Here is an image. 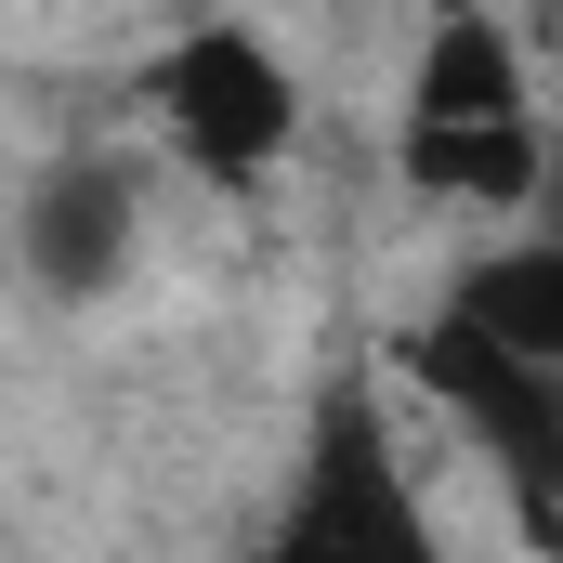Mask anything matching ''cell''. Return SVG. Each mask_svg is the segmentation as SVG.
<instances>
[{
    "mask_svg": "<svg viewBox=\"0 0 563 563\" xmlns=\"http://www.w3.org/2000/svg\"><path fill=\"white\" fill-rule=\"evenodd\" d=\"M394 170L432 210H538L551 132H538V79L525 40L498 13H432L407 53V106H394Z\"/></svg>",
    "mask_w": 563,
    "mask_h": 563,
    "instance_id": "1",
    "label": "cell"
},
{
    "mask_svg": "<svg viewBox=\"0 0 563 563\" xmlns=\"http://www.w3.org/2000/svg\"><path fill=\"white\" fill-rule=\"evenodd\" d=\"M250 563H445L432 498H420V472H407V445H394V420H380L367 380L314 394L301 459H288L276 525H263Z\"/></svg>",
    "mask_w": 563,
    "mask_h": 563,
    "instance_id": "2",
    "label": "cell"
},
{
    "mask_svg": "<svg viewBox=\"0 0 563 563\" xmlns=\"http://www.w3.org/2000/svg\"><path fill=\"white\" fill-rule=\"evenodd\" d=\"M144 119H157V144H170L197 184L250 197V184H276L288 144H301V79H288V53L263 40V26L210 13V26H170V40H157Z\"/></svg>",
    "mask_w": 563,
    "mask_h": 563,
    "instance_id": "3",
    "label": "cell"
},
{
    "mask_svg": "<svg viewBox=\"0 0 563 563\" xmlns=\"http://www.w3.org/2000/svg\"><path fill=\"white\" fill-rule=\"evenodd\" d=\"M407 380H420L445 420L472 432L485 459H498V485H511V525L551 551L563 538V380L551 367H511V354H485V341H459L445 314L407 328Z\"/></svg>",
    "mask_w": 563,
    "mask_h": 563,
    "instance_id": "4",
    "label": "cell"
},
{
    "mask_svg": "<svg viewBox=\"0 0 563 563\" xmlns=\"http://www.w3.org/2000/svg\"><path fill=\"white\" fill-rule=\"evenodd\" d=\"M132 250H144V157H119V144L53 157L26 197V276L53 301H106L132 276Z\"/></svg>",
    "mask_w": 563,
    "mask_h": 563,
    "instance_id": "5",
    "label": "cell"
},
{
    "mask_svg": "<svg viewBox=\"0 0 563 563\" xmlns=\"http://www.w3.org/2000/svg\"><path fill=\"white\" fill-rule=\"evenodd\" d=\"M432 314H445L459 341H485V354H511V367H551V380H563V236H511V250L459 263Z\"/></svg>",
    "mask_w": 563,
    "mask_h": 563,
    "instance_id": "6",
    "label": "cell"
}]
</instances>
